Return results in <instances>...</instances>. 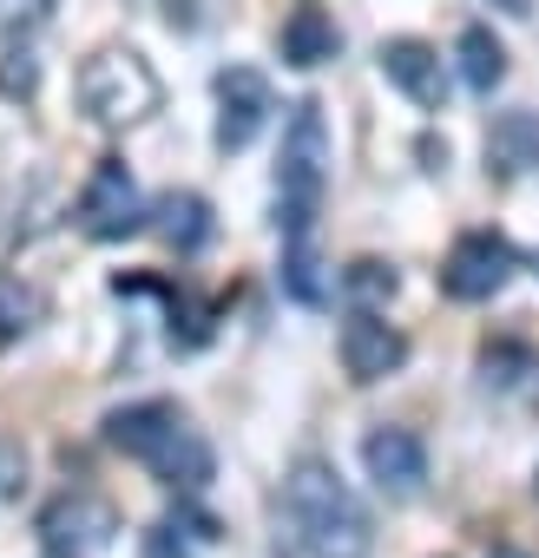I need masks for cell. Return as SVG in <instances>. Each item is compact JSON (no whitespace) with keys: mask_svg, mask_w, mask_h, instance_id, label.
<instances>
[{"mask_svg":"<svg viewBox=\"0 0 539 558\" xmlns=\"http://www.w3.org/2000/svg\"><path fill=\"white\" fill-rule=\"evenodd\" d=\"M369 545H375L369 512L343 486V473L330 460H297L284 480L277 551H290V558H369Z\"/></svg>","mask_w":539,"mask_h":558,"instance_id":"6da1fadb","label":"cell"},{"mask_svg":"<svg viewBox=\"0 0 539 558\" xmlns=\"http://www.w3.org/2000/svg\"><path fill=\"white\" fill-rule=\"evenodd\" d=\"M106 440H112L125 460L152 466V473H158L165 486H178V493L211 486V447H204V434H197L171 401H139V408L106 414Z\"/></svg>","mask_w":539,"mask_h":558,"instance_id":"7a4b0ae2","label":"cell"},{"mask_svg":"<svg viewBox=\"0 0 539 558\" xmlns=\"http://www.w3.org/2000/svg\"><path fill=\"white\" fill-rule=\"evenodd\" d=\"M323 191H330V125H323V106L303 99V106H290L284 151H277V230L284 236L316 230Z\"/></svg>","mask_w":539,"mask_h":558,"instance_id":"3957f363","label":"cell"},{"mask_svg":"<svg viewBox=\"0 0 539 558\" xmlns=\"http://www.w3.org/2000/svg\"><path fill=\"white\" fill-rule=\"evenodd\" d=\"M158 99H165V86H158V73L139 47H99L80 66V112L106 132H125V125L152 119Z\"/></svg>","mask_w":539,"mask_h":558,"instance_id":"277c9868","label":"cell"},{"mask_svg":"<svg viewBox=\"0 0 539 558\" xmlns=\"http://www.w3.org/2000/svg\"><path fill=\"white\" fill-rule=\"evenodd\" d=\"M80 230L93 243H119L132 230H145V197H139V178L125 158H99L86 191H80Z\"/></svg>","mask_w":539,"mask_h":558,"instance_id":"5b68a950","label":"cell"},{"mask_svg":"<svg viewBox=\"0 0 539 558\" xmlns=\"http://www.w3.org/2000/svg\"><path fill=\"white\" fill-rule=\"evenodd\" d=\"M513 269H519V256H513V243H506L500 230H467V236L447 250V263H441V290H447L454 303H487V296L506 290Z\"/></svg>","mask_w":539,"mask_h":558,"instance_id":"8992f818","label":"cell"},{"mask_svg":"<svg viewBox=\"0 0 539 558\" xmlns=\"http://www.w3.org/2000/svg\"><path fill=\"white\" fill-rule=\"evenodd\" d=\"M112 532H119V512H112V499H99V493H60V499L40 512V545H47V558H93V551L112 545Z\"/></svg>","mask_w":539,"mask_h":558,"instance_id":"52a82bcc","label":"cell"},{"mask_svg":"<svg viewBox=\"0 0 539 558\" xmlns=\"http://www.w3.org/2000/svg\"><path fill=\"white\" fill-rule=\"evenodd\" d=\"M270 112H277V93H270V80L256 66H224L217 73V151H243Z\"/></svg>","mask_w":539,"mask_h":558,"instance_id":"ba28073f","label":"cell"},{"mask_svg":"<svg viewBox=\"0 0 539 558\" xmlns=\"http://www.w3.org/2000/svg\"><path fill=\"white\" fill-rule=\"evenodd\" d=\"M343 368H349V381H382V375H395L402 362H408V336L395 329V323H382L375 310H349V323H343Z\"/></svg>","mask_w":539,"mask_h":558,"instance_id":"9c48e42d","label":"cell"},{"mask_svg":"<svg viewBox=\"0 0 539 558\" xmlns=\"http://www.w3.org/2000/svg\"><path fill=\"white\" fill-rule=\"evenodd\" d=\"M362 466H369V480H375L388 499H415L421 480H428V447H421V434H408V427H375V434L362 440Z\"/></svg>","mask_w":539,"mask_h":558,"instance_id":"30bf717a","label":"cell"},{"mask_svg":"<svg viewBox=\"0 0 539 558\" xmlns=\"http://www.w3.org/2000/svg\"><path fill=\"white\" fill-rule=\"evenodd\" d=\"M382 80L395 93H408L415 106H428V112L447 99V73H441V53L428 40H388L382 47Z\"/></svg>","mask_w":539,"mask_h":558,"instance_id":"8fae6325","label":"cell"},{"mask_svg":"<svg viewBox=\"0 0 539 558\" xmlns=\"http://www.w3.org/2000/svg\"><path fill=\"white\" fill-rule=\"evenodd\" d=\"M487 171H500V178L539 171V112L532 106L493 112V125H487Z\"/></svg>","mask_w":539,"mask_h":558,"instance_id":"7c38bea8","label":"cell"},{"mask_svg":"<svg viewBox=\"0 0 539 558\" xmlns=\"http://www.w3.org/2000/svg\"><path fill=\"white\" fill-rule=\"evenodd\" d=\"M211 545H217V519L197 506H178L145 532V558H204Z\"/></svg>","mask_w":539,"mask_h":558,"instance_id":"4fadbf2b","label":"cell"},{"mask_svg":"<svg viewBox=\"0 0 539 558\" xmlns=\"http://www.w3.org/2000/svg\"><path fill=\"white\" fill-rule=\"evenodd\" d=\"M152 217H158V236H165L178 256H191V250L211 243V204H204L197 191H165Z\"/></svg>","mask_w":539,"mask_h":558,"instance_id":"5bb4252c","label":"cell"},{"mask_svg":"<svg viewBox=\"0 0 539 558\" xmlns=\"http://www.w3.org/2000/svg\"><path fill=\"white\" fill-rule=\"evenodd\" d=\"M336 47H343V34L323 8H297L284 21V60L290 66H323V60H336Z\"/></svg>","mask_w":539,"mask_h":558,"instance_id":"9a60e30c","label":"cell"},{"mask_svg":"<svg viewBox=\"0 0 539 558\" xmlns=\"http://www.w3.org/2000/svg\"><path fill=\"white\" fill-rule=\"evenodd\" d=\"M284 290H290L303 310H316V303L330 296V283H323V256H316V230L284 236Z\"/></svg>","mask_w":539,"mask_h":558,"instance_id":"2e32d148","label":"cell"},{"mask_svg":"<svg viewBox=\"0 0 539 558\" xmlns=\"http://www.w3.org/2000/svg\"><path fill=\"white\" fill-rule=\"evenodd\" d=\"M460 80H467V93H480V99L506 80V47H500L487 27H467V34H460Z\"/></svg>","mask_w":539,"mask_h":558,"instance_id":"e0dca14e","label":"cell"},{"mask_svg":"<svg viewBox=\"0 0 539 558\" xmlns=\"http://www.w3.org/2000/svg\"><path fill=\"white\" fill-rule=\"evenodd\" d=\"M395 263H382V256H356L349 269H343V296H349V310H382L388 296H395Z\"/></svg>","mask_w":539,"mask_h":558,"instance_id":"ac0fdd59","label":"cell"},{"mask_svg":"<svg viewBox=\"0 0 539 558\" xmlns=\"http://www.w3.org/2000/svg\"><path fill=\"white\" fill-rule=\"evenodd\" d=\"M40 316H47V296L34 283H21V276H0V342L27 336Z\"/></svg>","mask_w":539,"mask_h":558,"instance_id":"d6986e66","label":"cell"},{"mask_svg":"<svg viewBox=\"0 0 539 558\" xmlns=\"http://www.w3.org/2000/svg\"><path fill=\"white\" fill-rule=\"evenodd\" d=\"M40 93V60L34 53H0V99H34Z\"/></svg>","mask_w":539,"mask_h":558,"instance_id":"ffe728a7","label":"cell"},{"mask_svg":"<svg viewBox=\"0 0 539 558\" xmlns=\"http://www.w3.org/2000/svg\"><path fill=\"white\" fill-rule=\"evenodd\" d=\"M53 8L60 0H0V34H34V27H47L53 21Z\"/></svg>","mask_w":539,"mask_h":558,"instance_id":"44dd1931","label":"cell"},{"mask_svg":"<svg viewBox=\"0 0 539 558\" xmlns=\"http://www.w3.org/2000/svg\"><path fill=\"white\" fill-rule=\"evenodd\" d=\"M21 486H27V447L0 434V506L21 499Z\"/></svg>","mask_w":539,"mask_h":558,"instance_id":"7402d4cb","label":"cell"},{"mask_svg":"<svg viewBox=\"0 0 539 558\" xmlns=\"http://www.w3.org/2000/svg\"><path fill=\"white\" fill-rule=\"evenodd\" d=\"M500 14H532V0H493Z\"/></svg>","mask_w":539,"mask_h":558,"instance_id":"603a6c76","label":"cell"},{"mask_svg":"<svg viewBox=\"0 0 539 558\" xmlns=\"http://www.w3.org/2000/svg\"><path fill=\"white\" fill-rule=\"evenodd\" d=\"M493 558H526V551H506V545H500V551H493Z\"/></svg>","mask_w":539,"mask_h":558,"instance_id":"cb8c5ba5","label":"cell"},{"mask_svg":"<svg viewBox=\"0 0 539 558\" xmlns=\"http://www.w3.org/2000/svg\"><path fill=\"white\" fill-rule=\"evenodd\" d=\"M532 263H539V256H532Z\"/></svg>","mask_w":539,"mask_h":558,"instance_id":"d4e9b609","label":"cell"},{"mask_svg":"<svg viewBox=\"0 0 539 558\" xmlns=\"http://www.w3.org/2000/svg\"><path fill=\"white\" fill-rule=\"evenodd\" d=\"M532 486H539V480H532Z\"/></svg>","mask_w":539,"mask_h":558,"instance_id":"484cf974","label":"cell"}]
</instances>
